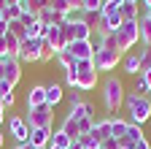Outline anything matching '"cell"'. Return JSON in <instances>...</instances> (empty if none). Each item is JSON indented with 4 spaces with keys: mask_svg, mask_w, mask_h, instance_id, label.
<instances>
[{
    "mask_svg": "<svg viewBox=\"0 0 151 149\" xmlns=\"http://www.w3.org/2000/svg\"><path fill=\"white\" fill-rule=\"evenodd\" d=\"M140 76H143V79H146V84H148V92H151V68H148V71H146V73H140Z\"/></svg>",
    "mask_w": 151,
    "mask_h": 149,
    "instance_id": "45",
    "label": "cell"
},
{
    "mask_svg": "<svg viewBox=\"0 0 151 149\" xmlns=\"http://www.w3.org/2000/svg\"><path fill=\"white\" fill-rule=\"evenodd\" d=\"M92 127H94V119H81V122H78V133H81V136H89Z\"/></svg>",
    "mask_w": 151,
    "mask_h": 149,
    "instance_id": "35",
    "label": "cell"
},
{
    "mask_svg": "<svg viewBox=\"0 0 151 149\" xmlns=\"http://www.w3.org/2000/svg\"><path fill=\"white\" fill-rule=\"evenodd\" d=\"M8 33H11V35H16V38H19V41H24V38H27V30H24V25H22V22H19V19H14V22H8Z\"/></svg>",
    "mask_w": 151,
    "mask_h": 149,
    "instance_id": "27",
    "label": "cell"
},
{
    "mask_svg": "<svg viewBox=\"0 0 151 149\" xmlns=\"http://www.w3.org/2000/svg\"><path fill=\"white\" fill-rule=\"evenodd\" d=\"M6 92H14V89H11V87H8L6 81H0V98H3V95H6Z\"/></svg>",
    "mask_w": 151,
    "mask_h": 149,
    "instance_id": "44",
    "label": "cell"
},
{
    "mask_svg": "<svg viewBox=\"0 0 151 149\" xmlns=\"http://www.w3.org/2000/svg\"><path fill=\"white\" fill-rule=\"evenodd\" d=\"M116 41H119V52H129L132 46H135L140 41V30H138V22H124L116 33Z\"/></svg>",
    "mask_w": 151,
    "mask_h": 149,
    "instance_id": "5",
    "label": "cell"
},
{
    "mask_svg": "<svg viewBox=\"0 0 151 149\" xmlns=\"http://www.w3.org/2000/svg\"><path fill=\"white\" fill-rule=\"evenodd\" d=\"M19 63H41V41L38 38H24L19 44Z\"/></svg>",
    "mask_w": 151,
    "mask_h": 149,
    "instance_id": "7",
    "label": "cell"
},
{
    "mask_svg": "<svg viewBox=\"0 0 151 149\" xmlns=\"http://www.w3.org/2000/svg\"><path fill=\"white\" fill-rule=\"evenodd\" d=\"M19 22H22V25H24V30H27V27H32V25L38 22V14H32V11H22Z\"/></svg>",
    "mask_w": 151,
    "mask_h": 149,
    "instance_id": "32",
    "label": "cell"
},
{
    "mask_svg": "<svg viewBox=\"0 0 151 149\" xmlns=\"http://www.w3.org/2000/svg\"><path fill=\"white\" fill-rule=\"evenodd\" d=\"M100 149H103V146H100Z\"/></svg>",
    "mask_w": 151,
    "mask_h": 149,
    "instance_id": "57",
    "label": "cell"
},
{
    "mask_svg": "<svg viewBox=\"0 0 151 149\" xmlns=\"http://www.w3.org/2000/svg\"><path fill=\"white\" fill-rule=\"evenodd\" d=\"M65 84L76 89V68H70V71H65Z\"/></svg>",
    "mask_w": 151,
    "mask_h": 149,
    "instance_id": "39",
    "label": "cell"
},
{
    "mask_svg": "<svg viewBox=\"0 0 151 149\" xmlns=\"http://www.w3.org/2000/svg\"><path fill=\"white\" fill-rule=\"evenodd\" d=\"M138 30H140V41H143V46H151V19H148L146 14L138 19Z\"/></svg>",
    "mask_w": 151,
    "mask_h": 149,
    "instance_id": "20",
    "label": "cell"
},
{
    "mask_svg": "<svg viewBox=\"0 0 151 149\" xmlns=\"http://www.w3.org/2000/svg\"><path fill=\"white\" fill-rule=\"evenodd\" d=\"M3 111H6V108H3V103H0V125L6 122V114H3Z\"/></svg>",
    "mask_w": 151,
    "mask_h": 149,
    "instance_id": "48",
    "label": "cell"
},
{
    "mask_svg": "<svg viewBox=\"0 0 151 149\" xmlns=\"http://www.w3.org/2000/svg\"><path fill=\"white\" fill-rule=\"evenodd\" d=\"M103 3H105V0H84V11H89V14H100Z\"/></svg>",
    "mask_w": 151,
    "mask_h": 149,
    "instance_id": "33",
    "label": "cell"
},
{
    "mask_svg": "<svg viewBox=\"0 0 151 149\" xmlns=\"http://www.w3.org/2000/svg\"><path fill=\"white\" fill-rule=\"evenodd\" d=\"M89 136L97 141V144L108 141V138H111V117H105V119H94V127H92Z\"/></svg>",
    "mask_w": 151,
    "mask_h": 149,
    "instance_id": "14",
    "label": "cell"
},
{
    "mask_svg": "<svg viewBox=\"0 0 151 149\" xmlns=\"http://www.w3.org/2000/svg\"><path fill=\"white\" fill-rule=\"evenodd\" d=\"M146 16H148V19H151V8H148V11H146Z\"/></svg>",
    "mask_w": 151,
    "mask_h": 149,
    "instance_id": "55",
    "label": "cell"
},
{
    "mask_svg": "<svg viewBox=\"0 0 151 149\" xmlns=\"http://www.w3.org/2000/svg\"><path fill=\"white\" fill-rule=\"evenodd\" d=\"M0 57H8V44H6V35H0Z\"/></svg>",
    "mask_w": 151,
    "mask_h": 149,
    "instance_id": "42",
    "label": "cell"
},
{
    "mask_svg": "<svg viewBox=\"0 0 151 149\" xmlns=\"http://www.w3.org/2000/svg\"><path fill=\"white\" fill-rule=\"evenodd\" d=\"M122 68H124V73H129V76H138L140 73V54H127Z\"/></svg>",
    "mask_w": 151,
    "mask_h": 149,
    "instance_id": "19",
    "label": "cell"
},
{
    "mask_svg": "<svg viewBox=\"0 0 151 149\" xmlns=\"http://www.w3.org/2000/svg\"><path fill=\"white\" fill-rule=\"evenodd\" d=\"M8 130H11V138H14L16 144H27L30 127H27L24 117H11V119H8Z\"/></svg>",
    "mask_w": 151,
    "mask_h": 149,
    "instance_id": "9",
    "label": "cell"
},
{
    "mask_svg": "<svg viewBox=\"0 0 151 149\" xmlns=\"http://www.w3.org/2000/svg\"><path fill=\"white\" fill-rule=\"evenodd\" d=\"M51 119H54V108L51 106H35V108H27V117H24V122H27V127L30 130H35V127H51Z\"/></svg>",
    "mask_w": 151,
    "mask_h": 149,
    "instance_id": "4",
    "label": "cell"
},
{
    "mask_svg": "<svg viewBox=\"0 0 151 149\" xmlns=\"http://www.w3.org/2000/svg\"><path fill=\"white\" fill-rule=\"evenodd\" d=\"M65 3L70 6V11H78V14H84V0H65Z\"/></svg>",
    "mask_w": 151,
    "mask_h": 149,
    "instance_id": "40",
    "label": "cell"
},
{
    "mask_svg": "<svg viewBox=\"0 0 151 149\" xmlns=\"http://www.w3.org/2000/svg\"><path fill=\"white\" fill-rule=\"evenodd\" d=\"M8 33V22L3 19V14H0V35H6Z\"/></svg>",
    "mask_w": 151,
    "mask_h": 149,
    "instance_id": "43",
    "label": "cell"
},
{
    "mask_svg": "<svg viewBox=\"0 0 151 149\" xmlns=\"http://www.w3.org/2000/svg\"><path fill=\"white\" fill-rule=\"evenodd\" d=\"M100 49H119V41H116V33H103L100 41H97Z\"/></svg>",
    "mask_w": 151,
    "mask_h": 149,
    "instance_id": "24",
    "label": "cell"
},
{
    "mask_svg": "<svg viewBox=\"0 0 151 149\" xmlns=\"http://www.w3.org/2000/svg\"><path fill=\"white\" fill-rule=\"evenodd\" d=\"M46 149H57V146H51V144H49V146H46Z\"/></svg>",
    "mask_w": 151,
    "mask_h": 149,
    "instance_id": "56",
    "label": "cell"
},
{
    "mask_svg": "<svg viewBox=\"0 0 151 149\" xmlns=\"http://www.w3.org/2000/svg\"><path fill=\"white\" fill-rule=\"evenodd\" d=\"M81 19L94 30V25H100V14H89V11H84V14H81Z\"/></svg>",
    "mask_w": 151,
    "mask_h": 149,
    "instance_id": "34",
    "label": "cell"
},
{
    "mask_svg": "<svg viewBox=\"0 0 151 149\" xmlns=\"http://www.w3.org/2000/svg\"><path fill=\"white\" fill-rule=\"evenodd\" d=\"M19 16H22V8H19V6H6V11H3L6 22H14V19H19Z\"/></svg>",
    "mask_w": 151,
    "mask_h": 149,
    "instance_id": "31",
    "label": "cell"
},
{
    "mask_svg": "<svg viewBox=\"0 0 151 149\" xmlns=\"http://www.w3.org/2000/svg\"><path fill=\"white\" fill-rule=\"evenodd\" d=\"M19 79H22V63H19L16 57H6V76H3V81L14 89L19 84Z\"/></svg>",
    "mask_w": 151,
    "mask_h": 149,
    "instance_id": "10",
    "label": "cell"
},
{
    "mask_svg": "<svg viewBox=\"0 0 151 149\" xmlns=\"http://www.w3.org/2000/svg\"><path fill=\"white\" fill-rule=\"evenodd\" d=\"M60 130H62V133H65L70 141H78V138H81V133H78V122H76L73 117H65L62 125H60Z\"/></svg>",
    "mask_w": 151,
    "mask_h": 149,
    "instance_id": "18",
    "label": "cell"
},
{
    "mask_svg": "<svg viewBox=\"0 0 151 149\" xmlns=\"http://www.w3.org/2000/svg\"><path fill=\"white\" fill-rule=\"evenodd\" d=\"M6 6H8V0H0V14L6 11Z\"/></svg>",
    "mask_w": 151,
    "mask_h": 149,
    "instance_id": "49",
    "label": "cell"
},
{
    "mask_svg": "<svg viewBox=\"0 0 151 149\" xmlns=\"http://www.w3.org/2000/svg\"><path fill=\"white\" fill-rule=\"evenodd\" d=\"M43 103H46V84H32L27 89V108L43 106Z\"/></svg>",
    "mask_w": 151,
    "mask_h": 149,
    "instance_id": "15",
    "label": "cell"
},
{
    "mask_svg": "<svg viewBox=\"0 0 151 149\" xmlns=\"http://www.w3.org/2000/svg\"><path fill=\"white\" fill-rule=\"evenodd\" d=\"M46 41L54 46V52L60 54L62 49H68L70 44H68V38H65V33H62V25H51L49 30H46Z\"/></svg>",
    "mask_w": 151,
    "mask_h": 149,
    "instance_id": "11",
    "label": "cell"
},
{
    "mask_svg": "<svg viewBox=\"0 0 151 149\" xmlns=\"http://www.w3.org/2000/svg\"><path fill=\"white\" fill-rule=\"evenodd\" d=\"M146 92H148L146 79H143V76H135V95H146Z\"/></svg>",
    "mask_w": 151,
    "mask_h": 149,
    "instance_id": "36",
    "label": "cell"
},
{
    "mask_svg": "<svg viewBox=\"0 0 151 149\" xmlns=\"http://www.w3.org/2000/svg\"><path fill=\"white\" fill-rule=\"evenodd\" d=\"M3 144H6V136H3V133H0V146H3Z\"/></svg>",
    "mask_w": 151,
    "mask_h": 149,
    "instance_id": "53",
    "label": "cell"
},
{
    "mask_svg": "<svg viewBox=\"0 0 151 149\" xmlns=\"http://www.w3.org/2000/svg\"><path fill=\"white\" fill-rule=\"evenodd\" d=\"M94 46L92 41H73L70 46H68V52L76 57V63H92L94 60Z\"/></svg>",
    "mask_w": 151,
    "mask_h": 149,
    "instance_id": "8",
    "label": "cell"
},
{
    "mask_svg": "<svg viewBox=\"0 0 151 149\" xmlns=\"http://www.w3.org/2000/svg\"><path fill=\"white\" fill-rule=\"evenodd\" d=\"M57 63L62 65V71H70V68H76V57L68 52V49H62L60 54H57Z\"/></svg>",
    "mask_w": 151,
    "mask_h": 149,
    "instance_id": "25",
    "label": "cell"
},
{
    "mask_svg": "<svg viewBox=\"0 0 151 149\" xmlns=\"http://www.w3.org/2000/svg\"><path fill=\"white\" fill-rule=\"evenodd\" d=\"M68 117H73L76 122H81V119H94V106H92L89 100H81L78 106H70Z\"/></svg>",
    "mask_w": 151,
    "mask_h": 149,
    "instance_id": "13",
    "label": "cell"
},
{
    "mask_svg": "<svg viewBox=\"0 0 151 149\" xmlns=\"http://www.w3.org/2000/svg\"><path fill=\"white\" fill-rule=\"evenodd\" d=\"M49 8H51L54 14H60V16H65V14L70 11V6L65 3V0H49Z\"/></svg>",
    "mask_w": 151,
    "mask_h": 149,
    "instance_id": "30",
    "label": "cell"
},
{
    "mask_svg": "<svg viewBox=\"0 0 151 149\" xmlns=\"http://www.w3.org/2000/svg\"><path fill=\"white\" fill-rule=\"evenodd\" d=\"M127 125H129V122L111 117V138H124V136H127Z\"/></svg>",
    "mask_w": 151,
    "mask_h": 149,
    "instance_id": "22",
    "label": "cell"
},
{
    "mask_svg": "<svg viewBox=\"0 0 151 149\" xmlns=\"http://www.w3.org/2000/svg\"><path fill=\"white\" fill-rule=\"evenodd\" d=\"M70 30H73V41H92V27L84 19L70 22Z\"/></svg>",
    "mask_w": 151,
    "mask_h": 149,
    "instance_id": "16",
    "label": "cell"
},
{
    "mask_svg": "<svg viewBox=\"0 0 151 149\" xmlns=\"http://www.w3.org/2000/svg\"><path fill=\"white\" fill-rule=\"evenodd\" d=\"M151 68V46H143L140 49V73H146Z\"/></svg>",
    "mask_w": 151,
    "mask_h": 149,
    "instance_id": "29",
    "label": "cell"
},
{
    "mask_svg": "<svg viewBox=\"0 0 151 149\" xmlns=\"http://www.w3.org/2000/svg\"><path fill=\"white\" fill-rule=\"evenodd\" d=\"M97 87V68L94 63H76V89L92 92Z\"/></svg>",
    "mask_w": 151,
    "mask_h": 149,
    "instance_id": "3",
    "label": "cell"
},
{
    "mask_svg": "<svg viewBox=\"0 0 151 149\" xmlns=\"http://www.w3.org/2000/svg\"><path fill=\"white\" fill-rule=\"evenodd\" d=\"M140 3H143V6H146V11H148V8H151V0H140Z\"/></svg>",
    "mask_w": 151,
    "mask_h": 149,
    "instance_id": "52",
    "label": "cell"
},
{
    "mask_svg": "<svg viewBox=\"0 0 151 149\" xmlns=\"http://www.w3.org/2000/svg\"><path fill=\"white\" fill-rule=\"evenodd\" d=\"M119 14H122V19H124V22H138V19H140V14H138V3H124V6L119 8Z\"/></svg>",
    "mask_w": 151,
    "mask_h": 149,
    "instance_id": "21",
    "label": "cell"
},
{
    "mask_svg": "<svg viewBox=\"0 0 151 149\" xmlns=\"http://www.w3.org/2000/svg\"><path fill=\"white\" fill-rule=\"evenodd\" d=\"M78 141H81V146H84V149H100V144H97V141H94L92 136H81Z\"/></svg>",
    "mask_w": 151,
    "mask_h": 149,
    "instance_id": "37",
    "label": "cell"
},
{
    "mask_svg": "<svg viewBox=\"0 0 151 149\" xmlns=\"http://www.w3.org/2000/svg\"><path fill=\"white\" fill-rule=\"evenodd\" d=\"M111 3L116 6V8H122V6H124V0H111Z\"/></svg>",
    "mask_w": 151,
    "mask_h": 149,
    "instance_id": "50",
    "label": "cell"
},
{
    "mask_svg": "<svg viewBox=\"0 0 151 149\" xmlns=\"http://www.w3.org/2000/svg\"><path fill=\"white\" fill-rule=\"evenodd\" d=\"M51 133H54L51 127H35V130H30L27 144H30V146H35V149H46V146H49V141H51Z\"/></svg>",
    "mask_w": 151,
    "mask_h": 149,
    "instance_id": "12",
    "label": "cell"
},
{
    "mask_svg": "<svg viewBox=\"0 0 151 149\" xmlns=\"http://www.w3.org/2000/svg\"><path fill=\"white\" fill-rule=\"evenodd\" d=\"M68 100H70V106H78L84 98H81V92H70V95H68Z\"/></svg>",
    "mask_w": 151,
    "mask_h": 149,
    "instance_id": "41",
    "label": "cell"
},
{
    "mask_svg": "<svg viewBox=\"0 0 151 149\" xmlns=\"http://www.w3.org/2000/svg\"><path fill=\"white\" fill-rule=\"evenodd\" d=\"M124 3H140V0H124Z\"/></svg>",
    "mask_w": 151,
    "mask_h": 149,
    "instance_id": "54",
    "label": "cell"
},
{
    "mask_svg": "<svg viewBox=\"0 0 151 149\" xmlns=\"http://www.w3.org/2000/svg\"><path fill=\"white\" fill-rule=\"evenodd\" d=\"M127 138L132 141V146H135L140 138H146V136H143V127H140V125H132V122H129V125H127Z\"/></svg>",
    "mask_w": 151,
    "mask_h": 149,
    "instance_id": "26",
    "label": "cell"
},
{
    "mask_svg": "<svg viewBox=\"0 0 151 149\" xmlns=\"http://www.w3.org/2000/svg\"><path fill=\"white\" fill-rule=\"evenodd\" d=\"M62 98H65V92H62V84H57V81H51V84H46V106H57V103H62Z\"/></svg>",
    "mask_w": 151,
    "mask_h": 149,
    "instance_id": "17",
    "label": "cell"
},
{
    "mask_svg": "<svg viewBox=\"0 0 151 149\" xmlns=\"http://www.w3.org/2000/svg\"><path fill=\"white\" fill-rule=\"evenodd\" d=\"M14 149H30V144H16Z\"/></svg>",
    "mask_w": 151,
    "mask_h": 149,
    "instance_id": "51",
    "label": "cell"
},
{
    "mask_svg": "<svg viewBox=\"0 0 151 149\" xmlns=\"http://www.w3.org/2000/svg\"><path fill=\"white\" fill-rule=\"evenodd\" d=\"M3 76H6V57H0V81H3Z\"/></svg>",
    "mask_w": 151,
    "mask_h": 149,
    "instance_id": "46",
    "label": "cell"
},
{
    "mask_svg": "<svg viewBox=\"0 0 151 149\" xmlns=\"http://www.w3.org/2000/svg\"><path fill=\"white\" fill-rule=\"evenodd\" d=\"M49 144H51V146H57V149H68L73 141H70V138L62 133V130H54V133H51V141H49Z\"/></svg>",
    "mask_w": 151,
    "mask_h": 149,
    "instance_id": "23",
    "label": "cell"
},
{
    "mask_svg": "<svg viewBox=\"0 0 151 149\" xmlns=\"http://www.w3.org/2000/svg\"><path fill=\"white\" fill-rule=\"evenodd\" d=\"M51 57H57V52H54V46L46 41V38H41V63H49Z\"/></svg>",
    "mask_w": 151,
    "mask_h": 149,
    "instance_id": "28",
    "label": "cell"
},
{
    "mask_svg": "<svg viewBox=\"0 0 151 149\" xmlns=\"http://www.w3.org/2000/svg\"><path fill=\"white\" fill-rule=\"evenodd\" d=\"M68 149H84V146H81V141H73V144H70Z\"/></svg>",
    "mask_w": 151,
    "mask_h": 149,
    "instance_id": "47",
    "label": "cell"
},
{
    "mask_svg": "<svg viewBox=\"0 0 151 149\" xmlns=\"http://www.w3.org/2000/svg\"><path fill=\"white\" fill-rule=\"evenodd\" d=\"M124 103H127V108H129V119H132V125H146L148 119H151V98H146V95H135L132 92L129 98H124Z\"/></svg>",
    "mask_w": 151,
    "mask_h": 149,
    "instance_id": "1",
    "label": "cell"
},
{
    "mask_svg": "<svg viewBox=\"0 0 151 149\" xmlns=\"http://www.w3.org/2000/svg\"><path fill=\"white\" fill-rule=\"evenodd\" d=\"M0 103H3V108H8V106H14V103H16V95H14V92H6V95L0 98Z\"/></svg>",
    "mask_w": 151,
    "mask_h": 149,
    "instance_id": "38",
    "label": "cell"
},
{
    "mask_svg": "<svg viewBox=\"0 0 151 149\" xmlns=\"http://www.w3.org/2000/svg\"><path fill=\"white\" fill-rule=\"evenodd\" d=\"M119 60H122V52L119 49H94V68H97V73L100 71H113V68H116L119 65Z\"/></svg>",
    "mask_w": 151,
    "mask_h": 149,
    "instance_id": "6",
    "label": "cell"
},
{
    "mask_svg": "<svg viewBox=\"0 0 151 149\" xmlns=\"http://www.w3.org/2000/svg\"><path fill=\"white\" fill-rule=\"evenodd\" d=\"M103 103L108 111H119V106L124 103V84L116 76H108L103 84Z\"/></svg>",
    "mask_w": 151,
    "mask_h": 149,
    "instance_id": "2",
    "label": "cell"
}]
</instances>
